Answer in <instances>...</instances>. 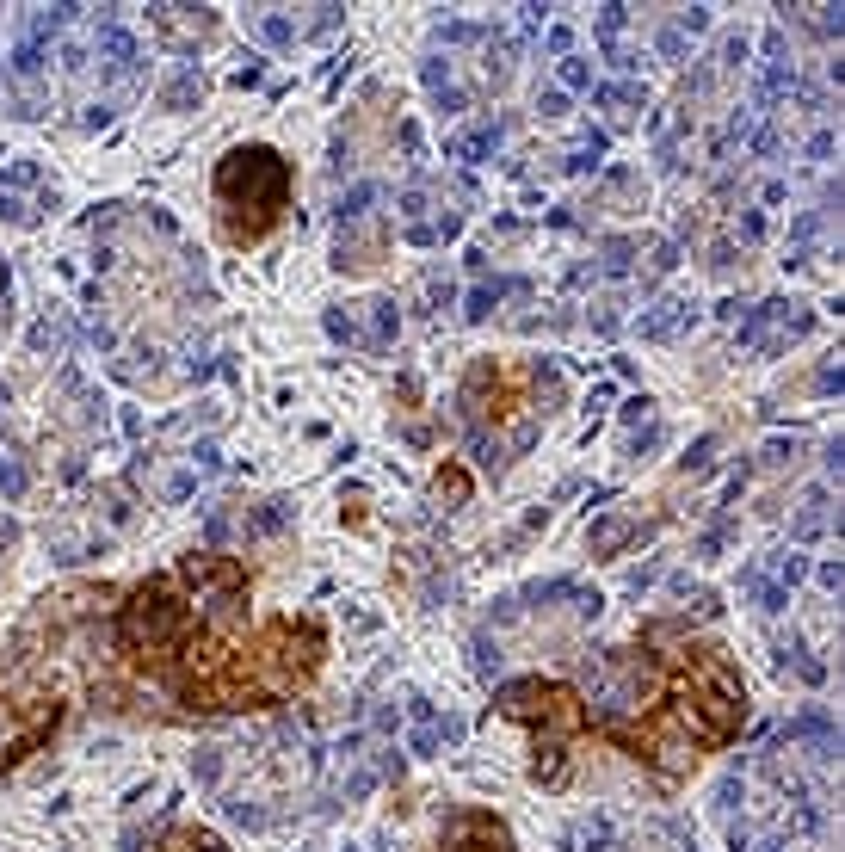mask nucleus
<instances>
[{
    "mask_svg": "<svg viewBox=\"0 0 845 852\" xmlns=\"http://www.w3.org/2000/svg\"><path fill=\"white\" fill-rule=\"evenodd\" d=\"M808 155H815V161H827V155H833V130H821L815 142H808Z\"/></svg>",
    "mask_w": 845,
    "mask_h": 852,
    "instance_id": "obj_34",
    "label": "nucleus"
},
{
    "mask_svg": "<svg viewBox=\"0 0 845 852\" xmlns=\"http://www.w3.org/2000/svg\"><path fill=\"white\" fill-rule=\"evenodd\" d=\"M260 31H266L272 44H290V38H297V31H290V19H278V13H266V19H260Z\"/></svg>",
    "mask_w": 845,
    "mask_h": 852,
    "instance_id": "obj_24",
    "label": "nucleus"
},
{
    "mask_svg": "<svg viewBox=\"0 0 845 852\" xmlns=\"http://www.w3.org/2000/svg\"><path fill=\"white\" fill-rule=\"evenodd\" d=\"M371 309V334H364V352H383L395 334H401V309L395 303H364Z\"/></svg>",
    "mask_w": 845,
    "mask_h": 852,
    "instance_id": "obj_15",
    "label": "nucleus"
},
{
    "mask_svg": "<svg viewBox=\"0 0 845 852\" xmlns=\"http://www.w3.org/2000/svg\"><path fill=\"white\" fill-rule=\"evenodd\" d=\"M0 328H7V266H0Z\"/></svg>",
    "mask_w": 845,
    "mask_h": 852,
    "instance_id": "obj_35",
    "label": "nucleus"
},
{
    "mask_svg": "<svg viewBox=\"0 0 845 852\" xmlns=\"http://www.w3.org/2000/svg\"><path fill=\"white\" fill-rule=\"evenodd\" d=\"M438 852H519L512 840L506 815L488 809V803H457L445 815V828H438Z\"/></svg>",
    "mask_w": 845,
    "mask_h": 852,
    "instance_id": "obj_4",
    "label": "nucleus"
},
{
    "mask_svg": "<svg viewBox=\"0 0 845 852\" xmlns=\"http://www.w3.org/2000/svg\"><path fill=\"white\" fill-rule=\"evenodd\" d=\"M494 142H500V124L488 118V124H475L469 136H457V142H451V155H457V161H475V155H488Z\"/></svg>",
    "mask_w": 845,
    "mask_h": 852,
    "instance_id": "obj_16",
    "label": "nucleus"
},
{
    "mask_svg": "<svg viewBox=\"0 0 845 852\" xmlns=\"http://www.w3.org/2000/svg\"><path fill=\"white\" fill-rule=\"evenodd\" d=\"M235 525H241L247 544H253V538H278V531L297 525V507H290V501H260V507H241Z\"/></svg>",
    "mask_w": 845,
    "mask_h": 852,
    "instance_id": "obj_11",
    "label": "nucleus"
},
{
    "mask_svg": "<svg viewBox=\"0 0 845 852\" xmlns=\"http://www.w3.org/2000/svg\"><path fill=\"white\" fill-rule=\"evenodd\" d=\"M562 81H568V87H586L593 75H586V62H562Z\"/></svg>",
    "mask_w": 845,
    "mask_h": 852,
    "instance_id": "obj_32",
    "label": "nucleus"
},
{
    "mask_svg": "<svg viewBox=\"0 0 845 852\" xmlns=\"http://www.w3.org/2000/svg\"><path fill=\"white\" fill-rule=\"evenodd\" d=\"M778 667H784V673L796 667V673H802L808 686H821V680H827V667H821L815 655H808V649H796V643H784V649H778Z\"/></svg>",
    "mask_w": 845,
    "mask_h": 852,
    "instance_id": "obj_18",
    "label": "nucleus"
},
{
    "mask_svg": "<svg viewBox=\"0 0 845 852\" xmlns=\"http://www.w3.org/2000/svg\"><path fill=\"white\" fill-rule=\"evenodd\" d=\"M734 235H741V241H759V235H765V217H759V210H747V217L734 223Z\"/></svg>",
    "mask_w": 845,
    "mask_h": 852,
    "instance_id": "obj_27",
    "label": "nucleus"
},
{
    "mask_svg": "<svg viewBox=\"0 0 845 852\" xmlns=\"http://www.w3.org/2000/svg\"><path fill=\"white\" fill-rule=\"evenodd\" d=\"M685 31H710V7H691V13H679V38Z\"/></svg>",
    "mask_w": 845,
    "mask_h": 852,
    "instance_id": "obj_26",
    "label": "nucleus"
},
{
    "mask_svg": "<svg viewBox=\"0 0 845 852\" xmlns=\"http://www.w3.org/2000/svg\"><path fill=\"white\" fill-rule=\"evenodd\" d=\"M562 371L549 359H469L463 383H457V426L463 445L482 470H512L519 457L543 439V426L562 408Z\"/></svg>",
    "mask_w": 845,
    "mask_h": 852,
    "instance_id": "obj_1",
    "label": "nucleus"
},
{
    "mask_svg": "<svg viewBox=\"0 0 845 852\" xmlns=\"http://www.w3.org/2000/svg\"><path fill=\"white\" fill-rule=\"evenodd\" d=\"M149 852H229V840L198 828V822H161L149 834Z\"/></svg>",
    "mask_w": 845,
    "mask_h": 852,
    "instance_id": "obj_9",
    "label": "nucleus"
},
{
    "mask_svg": "<svg viewBox=\"0 0 845 852\" xmlns=\"http://www.w3.org/2000/svg\"><path fill=\"white\" fill-rule=\"evenodd\" d=\"M802 575H808V556H784L778 562V587H796Z\"/></svg>",
    "mask_w": 845,
    "mask_h": 852,
    "instance_id": "obj_22",
    "label": "nucleus"
},
{
    "mask_svg": "<svg viewBox=\"0 0 845 852\" xmlns=\"http://www.w3.org/2000/svg\"><path fill=\"white\" fill-rule=\"evenodd\" d=\"M691 322H697V309L691 303H654V309H642V340H679V334H691Z\"/></svg>",
    "mask_w": 845,
    "mask_h": 852,
    "instance_id": "obj_12",
    "label": "nucleus"
},
{
    "mask_svg": "<svg viewBox=\"0 0 845 852\" xmlns=\"http://www.w3.org/2000/svg\"><path fill=\"white\" fill-rule=\"evenodd\" d=\"M31 180H38V167H25V161H19V167H7V186H31Z\"/></svg>",
    "mask_w": 845,
    "mask_h": 852,
    "instance_id": "obj_33",
    "label": "nucleus"
},
{
    "mask_svg": "<svg viewBox=\"0 0 845 852\" xmlns=\"http://www.w3.org/2000/svg\"><path fill=\"white\" fill-rule=\"evenodd\" d=\"M0 488H7V494H13V501H19V494H25V470H19V464H7V457H0Z\"/></svg>",
    "mask_w": 845,
    "mask_h": 852,
    "instance_id": "obj_23",
    "label": "nucleus"
},
{
    "mask_svg": "<svg viewBox=\"0 0 845 852\" xmlns=\"http://www.w3.org/2000/svg\"><path fill=\"white\" fill-rule=\"evenodd\" d=\"M432 494H438V501H451V507H463V501H469V476H463L457 464H445V470L432 476Z\"/></svg>",
    "mask_w": 845,
    "mask_h": 852,
    "instance_id": "obj_19",
    "label": "nucleus"
},
{
    "mask_svg": "<svg viewBox=\"0 0 845 852\" xmlns=\"http://www.w3.org/2000/svg\"><path fill=\"white\" fill-rule=\"evenodd\" d=\"M537 112H543V118H562L568 99H562V93H537Z\"/></svg>",
    "mask_w": 845,
    "mask_h": 852,
    "instance_id": "obj_28",
    "label": "nucleus"
},
{
    "mask_svg": "<svg viewBox=\"0 0 845 852\" xmlns=\"http://www.w3.org/2000/svg\"><path fill=\"white\" fill-rule=\"evenodd\" d=\"M728 538H734V519H728V513H716V519H710V531H704V538L691 544V556H697V562H716Z\"/></svg>",
    "mask_w": 845,
    "mask_h": 852,
    "instance_id": "obj_17",
    "label": "nucleus"
},
{
    "mask_svg": "<svg viewBox=\"0 0 845 852\" xmlns=\"http://www.w3.org/2000/svg\"><path fill=\"white\" fill-rule=\"evenodd\" d=\"M796 451H802L796 439H771V445L759 451V464H765V470H778V464H790V457H796Z\"/></svg>",
    "mask_w": 845,
    "mask_h": 852,
    "instance_id": "obj_21",
    "label": "nucleus"
},
{
    "mask_svg": "<svg viewBox=\"0 0 845 852\" xmlns=\"http://www.w3.org/2000/svg\"><path fill=\"white\" fill-rule=\"evenodd\" d=\"M784 741H808V754H815V760H833V748H839V729H833V717H827L821 704H808L802 717L784 729Z\"/></svg>",
    "mask_w": 845,
    "mask_h": 852,
    "instance_id": "obj_10",
    "label": "nucleus"
},
{
    "mask_svg": "<svg viewBox=\"0 0 845 852\" xmlns=\"http://www.w3.org/2000/svg\"><path fill=\"white\" fill-rule=\"evenodd\" d=\"M660 439H667V433H660V426H648V433H642V439H630V457H642V451H654Z\"/></svg>",
    "mask_w": 845,
    "mask_h": 852,
    "instance_id": "obj_30",
    "label": "nucleus"
},
{
    "mask_svg": "<svg viewBox=\"0 0 845 852\" xmlns=\"http://www.w3.org/2000/svg\"><path fill=\"white\" fill-rule=\"evenodd\" d=\"M389 260V217L383 210H364V217H346L340 223V241H334V266L364 278Z\"/></svg>",
    "mask_w": 845,
    "mask_h": 852,
    "instance_id": "obj_6",
    "label": "nucleus"
},
{
    "mask_svg": "<svg viewBox=\"0 0 845 852\" xmlns=\"http://www.w3.org/2000/svg\"><path fill=\"white\" fill-rule=\"evenodd\" d=\"M506 291H512V284H500V278H494V284H475V291H469V309H463V315H469V322H488V315H494V303H500Z\"/></svg>",
    "mask_w": 845,
    "mask_h": 852,
    "instance_id": "obj_20",
    "label": "nucleus"
},
{
    "mask_svg": "<svg viewBox=\"0 0 845 852\" xmlns=\"http://www.w3.org/2000/svg\"><path fill=\"white\" fill-rule=\"evenodd\" d=\"M623 19H630V7H605V13H599V38H617Z\"/></svg>",
    "mask_w": 845,
    "mask_h": 852,
    "instance_id": "obj_25",
    "label": "nucleus"
},
{
    "mask_svg": "<svg viewBox=\"0 0 845 852\" xmlns=\"http://www.w3.org/2000/svg\"><path fill=\"white\" fill-rule=\"evenodd\" d=\"M827 519H833V513H827V494L815 488V494L802 501V513H796V525H790V538H796V544H815L821 531H827Z\"/></svg>",
    "mask_w": 845,
    "mask_h": 852,
    "instance_id": "obj_14",
    "label": "nucleus"
},
{
    "mask_svg": "<svg viewBox=\"0 0 845 852\" xmlns=\"http://www.w3.org/2000/svg\"><path fill=\"white\" fill-rule=\"evenodd\" d=\"M648 414H654V402H648V396H630V402H623V420H630V426H636V420H648Z\"/></svg>",
    "mask_w": 845,
    "mask_h": 852,
    "instance_id": "obj_29",
    "label": "nucleus"
},
{
    "mask_svg": "<svg viewBox=\"0 0 845 852\" xmlns=\"http://www.w3.org/2000/svg\"><path fill=\"white\" fill-rule=\"evenodd\" d=\"M0 217H7V223H31V210L19 198H0Z\"/></svg>",
    "mask_w": 845,
    "mask_h": 852,
    "instance_id": "obj_31",
    "label": "nucleus"
},
{
    "mask_svg": "<svg viewBox=\"0 0 845 852\" xmlns=\"http://www.w3.org/2000/svg\"><path fill=\"white\" fill-rule=\"evenodd\" d=\"M648 531H654V519H642V513H599L586 525V550H593V562H617L630 544H642Z\"/></svg>",
    "mask_w": 845,
    "mask_h": 852,
    "instance_id": "obj_8",
    "label": "nucleus"
},
{
    "mask_svg": "<svg viewBox=\"0 0 845 852\" xmlns=\"http://www.w3.org/2000/svg\"><path fill=\"white\" fill-rule=\"evenodd\" d=\"M204 99V75L198 68H179V75L161 87V112H186V105H198Z\"/></svg>",
    "mask_w": 845,
    "mask_h": 852,
    "instance_id": "obj_13",
    "label": "nucleus"
},
{
    "mask_svg": "<svg viewBox=\"0 0 845 852\" xmlns=\"http://www.w3.org/2000/svg\"><path fill=\"white\" fill-rule=\"evenodd\" d=\"M808 328H815V309H808V303H759L747 322H741V346L765 352V359H778V352H790Z\"/></svg>",
    "mask_w": 845,
    "mask_h": 852,
    "instance_id": "obj_5",
    "label": "nucleus"
},
{
    "mask_svg": "<svg viewBox=\"0 0 845 852\" xmlns=\"http://www.w3.org/2000/svg\"><path fill=\"white\" fill-rule=\"evenodd\" d=\"M149 31L173 50H192V44H210L223 19H216V7H149Z\"/></svg>",
    "mask_w": 845,
    "mask_h": 852,
    "instance_id": "obj_7",
    "label": "nucleus"
},
{
    "mask_svg": "<svg viewBox=\"0 0 845 852\" xmlns=\"http://www.w3.org/2000/svg\"><path fill=\"white\" fill-rule=\"evenodd\" d=\"M290 210H297V167L284 161V149L272 142H235V149L216 161L210 173V217L223 247L247 254V247H266Z\"/></svg>",
    "mask_w": 845,
    "mask_h": 852,
    "instance_id": "obj_2",
    "label": "nucleus"
},
{
    "mask_svg": "<svg viewBox=\"0 0 845 852\" xmlns=\"http://www.w3.org/2000/svg\"><path fill=\"white\" fill-rule=\"evenodd\" d=\"M494 710L506 723L531 729V785L543 791H568V754L574 741L593 735V717H586V698L568 680H543V673H525V680H500L494 686Z\"/></svg>",
    "mask_w": 845,
    "mask_h": 852,
    "instance_id": "obj_3",
    "label": "nucleus"
}]
</instances>
